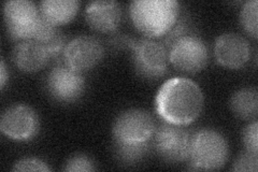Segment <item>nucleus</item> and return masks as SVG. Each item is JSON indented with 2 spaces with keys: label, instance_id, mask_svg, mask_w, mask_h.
<instances>
[{
  "label": "nucleus",
  "instance_id": "f257e3e1",
  "mask_svg": "<svg viewBox=\"0 0 258 172\" xmlns=\"http://www.w3.org/2000/svg\"><path fill=\"white\" fill-rule=\"evenodd\" d=\"M158 116L166 123L186 126L195 122L204 108V94L195 82L172 78L161 85L155 98Z\"/></svg>",
  "mask_w": 258,
  "mask_h": 172
},
{
  "label": "nucleus",
  "instance_id": "f03ea898",
  "mask_svg": "<svg viewBox=\"0 0 258 172\" xmlns=\"http://www.w3.org/2000/svg\"><path fill=\"white\" fill-rule=\"evenodd\" d=\"M135 27L150 39L166 36L176 24L180 4L175 0H136L131 4Z\"/></svg>",
  "mask_w": 258,
  "mask_h": 172
},
{
  "label": "nucleus",
  "instance_id": "7ed1b4c3",
  "mask_svg": "<svg viewBox=\"0 0 258 172\" xmlns=\"http://www.w3.org/2000/svg\"><path fill=\"white\" fill-rule=\"evenodd\" d=\"M229 156L226 138L213 129H201L190 139L189 160L196 170H217L225 166Z\"/></svg>",
  "mask_w": 258,
  "mask_h": 172
},
{
  "label": "nucleus",
  "instance_id": "20e7f679",
  "mask_svg": "<svg viewBox=\"0 0 258 172\" xmlns=\"http://www.w3.org/2000/svg\"><path fill=\"white\" fill-rule=\"evenodd\" d=\"M168 59L173 67L184 72L203 70L209 62V50L203 39L195 35H184L167 47Z\"/></svg>",
  "mask_w": 258,
  "mask_h": 172
},
{
  "label": "nucleus",
  "instance_id": "39448f33",
  "mask_svg": "<svg viewBox=\"0 0 258 172\" xmlns=\"http://www.w3.org/2000/svg\"><path fill=\"white\" fill-rule=\"evenodd\" d=\"M133 48L134 64L137 72L145 79L156 80L166 75L168 69V50L152 39L129 41Z\"/></svg>",
  "mask_w": 258,
  "mask_h": 172
},
{
  "label": "nucleus",
  "instance_id": "423d86ee",
  "mask_svg": "<svg viewBox=\"0 0 258 172\" xmlns=\"http://www.w3.org/2000/svg\"><path fill=\"white\" fill-rule=\"evenodd\" d=\"M154 133L153 118L140 109H132L119 114L113 125V136L118 143L149 142Z\"/></svg>",
  "mask_w": 258,
  "mask_h": 172
},
{
  "label": "nucleus",
  "instance_id": "0eeeda50",
  "mask_svg": "<svg viewBox=\"0 0 258 172\" xmlns=\"http://www.w3.org/2000/svg\"><path fill=\"white\" fill-rule=\"evenodd\" d=\"M154 146L159 156L169 162L188 159L191 137L182 126L166 123L154 133Z\"/></svg>",
  "mask_w": 258,
  "mask_h": 172
},
{
  "label": "nucleus",
  "instance_id": "6e6552de",
  "mask_svg": "<svg viewBox=\"0 0 258 172\" xmlns=\"http://www.w3.org/2000/svg\"><path fill=\"white\" fill-rule=\"evenodd\" d=\"M39 125L36 111L26 104L11 105L0 119L2 133L14 141L31 140L38 134Z\"/></svg>",
  "mask_w": 258,
  "mask_h": 172
},
{
  "label": "nucleus",
  "instance_id": "1a4fd4ad",
  "mask_svg": "<svg viewBox=\"0 0 258 172\" xmlns=\"http://www.w3.org/2000/svg\"><path fill=\"white\" fill-rule=\"evenodd\" d=\"M62 56L66 66L82 73L94 68L101 61L103 47L95 37L79 36L66 44Z\"/></svg>",
  "mask_w": 258,
  "mask_h": 172
},
{
  "label": "nucleus",
  "instance_id": "9d476101",
  "mask_svg": "<svg viewBox=\"0 0 258 172\" xmlns=\"http://www.w3.org/2000/svg\"><path fill=\"white\" fill-rule=\"evenodd\" d=\"M46 87L55 100L74 102L82 96L85 88V80L82 73L63 65L55 67L48 73Z\"/></svg>",
  "mask_w": 258,
  "mask_h": 172
},
{
  "label": "nucleus",
  "instance_id": "9b49d317",
  "mask_svg": "<svg viewBox=\"0 0 258 172\" xmlns=\"http://www.w3.org/2000/svg\"><path fill=\"white\" fill-rule=\"evenodd\" d=\"M214 54L221 66L228 69H241L249 61L251 46L243 36L226 32L216 39Z\"/></svg>",
  "mask_w": 258,
  "mask_h": 172
},
{
  "label": "nucleus",
  "instance_id": "f8f14e48",
  "mask_svg": "<svg viewBox=\"0 0 258 172\" xmlns=\"http://www.w3.org/2000/svg\"><path fill=\"white\" fill-rule=\"evenodd\" d=\"M120 8L116 2H92L85 9L88 25L99 32L114 31L120 23Z\"/></svg>",
  "mask_w": 258,
  "mask_h": 172
},
{
  "label": "nucleus",
  "instance_id": "ddd939ff",
  "mask_svg": "<svg viewBox=\"0 0 258 172\" xmlns=\"http://www.w3.org/2000/svg\"><path fill=\"white\" fill-rule=\"evenodd\" d=\"M12 57L15 66L24 72L41 70L50 60L43 45L32 40L20 41L14 47Z\"/></svg>",
  "mask_w": 258,
  "mask_h": 172
},
{
  "label": "nucleus",
  "instance_id": "4468645a",
  "mask_svg": "<svg viewBox=\"0 0 258 172\" xmlns=\"http://www.w3.org/2000/svg\"><path fill=\"white\" fill-rule=\"evenodd\" d=\"M80 6L77 0H44L40 3L39 10L45 20L58 26L74 20Z\"/></svg>",
  "mask_w": 258,
  "mask_h": 172
},
{
  "label": "nucleus",
  "instance_id": "2eb2a0df",
  "mask_svg": "<svg viewBox=\"0 0 258 172\" xmlns=\"http://www.w3.org/2000/svg\"><path fill=\"white\" fill-rule=\"evenodd\" d=\"M230 109L242 120H254L258 113V95L254 88H242L232 95Z\"/></svg>",
  "mask_w": 258,
  "mask_h": 172
},
{
  "label": "nucleus",
  "instance_id": "dca6fc26",
  "mask_svg": "<svg viewBox=\"0 0 258 172\" xmlns=\"http://www.w3.org/2000/svg\"><path fill=\"white\" fill-rule=\"evenodd\" d=\"M116 155L124 163L140 161L149 151V142L143 143H118L115 142Z\"/></svg>",
  "mask_w": 258,
  "mask_h": 172
},
{
  "label": "nucleus",
  "instance_id": "f3484780",
  "mask_svg": "<svg viewBox=\"0 0 258 172\" xmlns=\"http://www.w3.org/2000/svg\"><path fill=\"white\" fill-rule=\"evenodd\" d=\"M257 0H249L242 7L240 21L241 25L248 36L257 38Z\"/></svg>",
  "mask_w": 258,
  "mask_h": 172
},
{
  "label": "nucleus",
  "instance_id": "a211bd4d",
  "mask_svg": "<svg viewBox=\"0 0 258 172\" xmlns=\"http://www.w3.org/2000/svg\"><path fill=\"white\" fill-rule=\"evenodd\" d=\"M63 170L69 172H91L96 170V166L92 158L86 155L79 154L67 160Z\"/></svg>",
  "mask_w": 258,
  "mask_h": 172
},
{
  "label": "nucleus",
  "instance_id": "6ab92c4d",
  "mask_svg": "<svg viewBox=\"0 0 258 172\" xmlns=\"http://www.w3.org/2000/svg\"><path fill=\"white\" fill-rule=\"evenodd\" d=\"M41 44L43 45L45 51L47 52L48 56H50L51 59V57H55L62 53L67 43L66 38H64L62 32L57 28L44 41V42H41Z\"/></svg>",
  "mask_w": 258,
  "mask_h": 172
},
{
  "label": "nucleus",
  "instance_id": "aec40b11",
  "mask_svg": "<svg viewBox=\"0 0 258 172\" xmlns=\"http://www.w3.org/2000/svg\"><path fill=\"white\" fill-rule=\"evenodd\" d=\"M13 171H50V167L43 160L35 157H25L14 163Z\"/></svg>",
  "mask_w": 258,
  "mask_h": 172
},
{
  "label": "nucleus",
  "instance_id": "412c9836",
  "mask_svg": "<svg viewBox=\"0 0 258 172\" xmlns=\"http://www.w3.org/2000/svg\"><path fill=\"white\" fill-rule=\"evenodd\" d=\"M243 143L245 145L246 152L257 155L258 147V124L254 121L248 124L243 132Z\"/></svg>",
  "mask_w": 258,
  "mask_h": 172
},
{
  "label": "nucleus",
  "instance_id": "4be33fe9",
  "mask_svg": "<svg viewBox=\"0 0 258 172\" xmlns=\"http://www.w3.org/2000/svg\"><path fill=\"white\" fill-rule=\"evenodd\" d=\"M257 155L245 152L240 155L237 160L233 163V171H245V172H256L257 171Z\"/></svg>",
  "mask_w": 258,
  "mask_h": 172
},
{
  "label": "nucleus",
  "instance_id": "5701e85b",
  "mask_svg": "<svg viewBox=\"0 0 258 172\" xmlns=\"http://www.w3.org/2000/svg\"><path fill=\"white\" fill-rule=\"evenodd\" d=\"M8 78H9V76H8V73H7V68H6L5 62L2 61V66H0V82H2V89L5 88V85H6V82H7Z\"/></svg>",
  "mask_w": 258,
  "mask_h": 172
}]
</instances>
